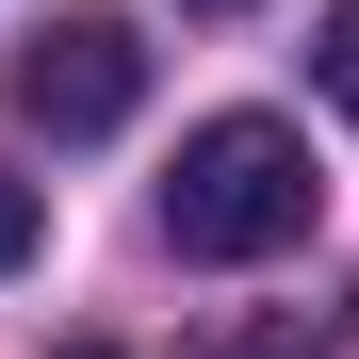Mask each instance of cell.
<instances>
[{"mask_svg":"<svg viewBox=\"0 0 359 359\" xmlns=\"http://www.w3.org/2000/svg\"><path fill=\"white\" fill-rule=\"evenodd\" d=\"M311 212H327V180H311V147L278 114L180 131V180H163V245L180 262H278V245H311Z\"/></svg>","mask_w":359,"mask_h":359,"instance_id":"obj_1","label":"cell"},{"mask_svg":"<svg viewBox=\"0 0 359 359\" xmlns=\"http://www.w3.org/2000/svg\"><path fill=\"white\" fill-rule=\"evenodd\" d=\"M131 98H147V49H131V17H49L33 49H17V114L49 147H98V131H131Z\"/></svg>","mask_w":359,"mask_h":359,"instance_id":"obj_2","label":"cell"},{"mask_svg":"<svg viewBox=\"0 0 359 359\" xmlns=\"http://www.w3.org/2000/svg\"><path fill=\"white\" fill-rule=\"evenodd\" d=\"M311 82L359 114V0H327V17H311Z\"/></svg>","mask_w":359,"mask_h":359,"instance_id":"obj_3","label":"cell"},{"mask_svg":"<svg viewBox=\"0 0 359 359\" xmlns=\"http://www.w3.org/2000/svg\"><path fill=\"white\" fill-rule=\"evenodd\" d=\"M33 245H49V212H33V180H0V278H17Z\"/></svg>","mask_w":359,"mask_h":359,"instance_id":"obj_4","label":"cell"},{"mask_svg":"<svg viewBox=\"0 0 359 359\" xmlns=\"http://www.w3.org/2000/svg\"><path fill=\"white\" fill-rule=\"evenodd\" d=\"M229 359H294V343H229Z\"/></svg>","mask_w":359,"mask_h":359,"instance_id":"obj_5","label":"cell"},{"mask_svg":"<svg viewBox=\"0 0 359 359\" xmlns=\"http://www.w3.org/2000/svg\"><path fill=\"white\" fill-rule=\"evenodd\" d=\"M49 359H114V343H49Z\"/></svg>","mask_w":359,"mask_h":359,"instance_id":"obj_6","label":"cell"},{"mask_svg":"<svg viewBox=\"0 0 359 359\" xmlns=\"http://www.w3.org/2000/svg\"><path fill=\"white\" fill-rule=\"evenodd\" d=\"M196 17H229V0H196Z\"/></svg>","mask_w":359,"mask_h":359,"instance_id":"obj_7","label":"cell"}]
</instances>
